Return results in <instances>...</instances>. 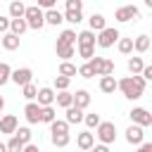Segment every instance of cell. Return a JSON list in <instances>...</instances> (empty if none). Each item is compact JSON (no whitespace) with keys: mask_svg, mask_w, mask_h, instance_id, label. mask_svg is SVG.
<instances>
[{"mask_svg":"<svg viewBox=\"0 0 152 152\" xmlns=\"http://www.w3.org/2000/svg\"><path fill=\"white\" fill-rule=\"evenodd\" d=\"M116 88L124 93V97H128V100H140L142 93H145V81H142V76L133 74V76H126V78L116 81Z\"/></svg>","mask_w":152,"mask_h":152,"instance_id":"1","label":"cell"},{"mask_svg":"<svg viewBox=\"0 0 152 152\" xmlns=\"http://www.w3.org/2000/svg\"><path fill=\"white\" fill-rule=\"evenodd\" d=\"M76 40H78V55L83 59H90L95 55V31H81L76 33Z\"/></svg>","mask_w":152,"mask_h":152,"instance_id":"2","label":"cell"},{"mask_svg":"<svg viewBox=\"0 0 152 152\" xmlns=\"http://www.w3.org/2000/svg\"><path fill=\"white\" fill-rule=\"evenodd\" d=\"M88 64H90V69H93L95 76H109V74H114V62L107 59V57H90Z\"/></svg>","mask_w":152,"mask_h":152,"instance_id":"3","label":"cell"},{"mask_svg":"<svg viewBox=\"0 0 152 152\" xmlns=\"http://www.w3.org/2000/svg\"><path fill=\"white\" fill-rule=\"evenodd\" d=\"M95 131H97L100 142H104V145H112L116 140V126H114V121H100L95 126Z\"/></svg>","mask_w":152,"mask_h":152,"instance_id":"4","label":"cell"},{"mask_svg":"<svg viewBox=\"0 0 152 152\" xmlns=\"http://www.w3.org/2000/svg\"><path fill=\"white\" fill-rule=\"evenodd\" d=\"M24 19H26L28 28H43V26H45V17H43V10H40L38 5L26 7V10H24Z\"/></svg>","mask_w":152,"mask_h":152,"instance_id":"5","label":"cell"},{"mask_svg":"<svg viewBox=\"0 0 152 152\" xmlns=\"http://www.w3.org/2000/svg\"><path fill=\"white\" fill-rule=\"evenodd\" d=\"M121 36H119V31L116 28H112V26H104L102 31H100V36L95 38V43L100 45V48H112L116 40H119Z\"/></svg>","mask_w":152,"mask_h":152,"instance_id":"6","label":"cell"},{"mask_svg":"<svg viewBox=\"0 0 152 152\" xmlns=\"http://www.w3.org/2000/svg\"><path fill=\"white\" fill-rule=\"evenodd\" d=\"M138 17H140V10H138L135 5H124V7H119V10L114 12V19L121 21V24L133 21V19H138Z\"/></svg>","mask_w":152,"mask_h":152,"instance_id":"7","label":"cell"},{"mask_svg":"<svg viewBox=\"0 0 152 152\" xmlns=\"http://www.w3.org/2000/svg\"><path fill=\"white\" fill-rule=\"evenodd\" d=\"M128 116H131V121H133V124H138V126H142V128L152 124V114H150L147 109H142V107L131 109V114H128Z\"/></svg>","mask_w":152,"mask_h":152,"instance_id":"8","label":"cell"},{"mask_svg":"<svg viewBox=\"0 0 152 152\" xmlns=\"http://www.w3.org/2000/svg\"><path fill=\"white\" fill-rule=\"evenodd\" d=\"M31 78H33V71H31L28 66L14 69V71L10 74V81H14L17 86H26V83H31Z\"/></svg>","mask_w":152,"mask_h":152,"instance_id":"9","label":"cell"},{"mask_svg":"<svg viewBox=\"0 0 152 152\" xmlns=\"http://www.w3.org/2000/svg\"><path fill=\"white\" fill-rule=\"evenodd\" d=\"M24 116L28 124H40V104L38 102H28L24 107Z\"/></svg>","mask_w":152,"mask_h":152,"instance_id":"10","label":"cell"},{"mask_svg":"<svg viewBox=\"0 0 152 152\" xmlns=\"http://www.w3.org/2000/svg\"><path fill=\"white\" fill-rule=\"evenodd\" d=\"M126 140H128L131 145H140V142L145 140V133H142V126H138V124H133V126H128V131H126Z\"/></svg>","mask_w":152,"mask_h":152,"instance_id":"11","label":"cell"},{"mask_svg":"<svg viewBox=\"0 0 152 152\" xmlns=\"http://www.w3.org/2000/svg\"><path fill=\"white\" fill-rule=\"evenodd\" d=\"M17 126H19V121H17L14 114H5V116H0V133H14Z\"/></svg>","mask_w":152,"mask_h":152,"instance_id":"12","label":"cell"},{"mask_svg":"<svg viewBox=\"0 0 152 152\" xmlns=\"http://www.w3.org/2000/svg\"><path fill=\"white\" fill-rule=\"evenodd\" d=\"M71 104H76L78 109H86V107L90 104V93H88V90H76V93H71Z\"/></svg>","mask_w":152,"mask_h":152,"instance_id":"13","label":"cell"},{"mask_svg":"<svg viewBox=\"0 0 152 152\" xmlns=\"http://www.w3.org/2000/svg\"><path fill=\"white\" fill-rule=\"evenodd\" d=\"M55 50H57V57H62V62L74 57V45H71V43H64V40H59V38H57Z\"/></svg>","mask_w":152,"mask_h":152,"instance_id":"14","label":"cell"},{"mask_svg":"<svg viewBox=\"0 0 152 152\" xmlns=\"http://www.w3.org/2000/svg\"><path fill=\"white\" fill-rule=\"evenodd\" d=\"M43 17H45V24H50V26H59L64 21V14L59 10H55V7H50L48 12H43Z\"/></svg>","mask_w":152,"mask_h":152,"instance_id":"15","label":"cell"},{"mask_svg":"<svg viewBox=\"0 0 152 152\" xmlns=\"http://www.w3.org/2000/svg\"><path fill=\"white\" fill-rule=\"evenodd\" d=\"M36 97H38V104H40V107H48V104L55 102V90H52V88H40V90L36 93Z\"/></svg>","mask_w":152,"mask_h":152,"instance_id":"16","label":"cell"},{"mask_svg":"<svg viewBox=\"0 0 152 152\" xmlns=\"http://www.w3.org/2000/svg\"><path fill=\"white\" fill-rule=\"evenodd\" d=\"M0 45H2L5 50H17V48H19V36H14L12 31H10V33H2V36H0Z\"/></svg>","mask_w":152,"mask_h":152,"instance_id":"17","label":"cell"},{"mask_svg":"<svg viewBox=\"0 0 152 152\" xmlns=\"http://www.w3.org/2000/svg\"><path fill=\"white\" fill-rule=\"evenodd\" d=\"M64 121H66V124H81V121H83V109H78L76 104H69Z\"/></svg>","mask_w":152,"mask_h":152,"instance_id":"18","label":"cell"},{"mask_svg":"<svg viewBox=\"0 0 152 152\" xmlns=\"http://www.w3.org/2000/svg\"><path fill=\"white\" fill-rule=\"evenodd\" d=\"M76 142H78V147H81V150H90V147L95 145V135H93L90 131H83V133H78Z\"/></svg>","mask_w":152,"mask_h":152,"instance_id":"19","label":"cell"},{"mask_svg":"<svg viewBox=\"0 0 152 152\" xmlns=\"http://www.w3.org/2000/svg\"><path fill=\"white\" fill-rule=\"evenodd\" d=\"M100 90L107 93V95L114 93V90H116V78H114L112 74H109V76H100Z\"/></svg>","mask_w":152,"mask_h":152,"instance_id":"20","label":"cell"},{"mask_svg":"<svg viewBox=\"0 0 152 152\" xmlns=\"http://www.w3.org/2000/svg\"><path fill=\"white\" fill-rule=\"evenodd\" d=\"M26 28H28V24H26L24 17H19V19H10V31H12L14 36H21Z\"/></svg>","mask_w":152,"mask_h":152,"instance_id":"21","label":"cell"},{"mask_svg":"<svg viewBox=\"0 0 152 152\" xmlns=\"http://www.w3.org/2000/svg\"><path fill=\"white\" fill-rule=\"evenodd\" d=\"M24 0H12L10 2V17L12 19H19V17H24Z\"/></svg>","mask_w":152,"mask_h":152,"instance_id":"22","label":"cell"},{"mask_svg":"<svg viewBox=\"0 0 152 152\" xmlns=\"http://www.w3.org/2000/svg\"><path fill=\"white\" fill-rule=\"evenodd\" d=\"M133 50H135V52H147V50H150V36H145V33L138 36V38L133 40Z\"/></svg>","mask_w":152,"mask_h":152,"instance_id":"23","label":"cell"},{"mask_svg":"<svg viewBox=\"0 0 152 152\" xmlns=\"http://www.w3.org/2000/svg\"><path fill=\"white\" fill-rule=\"evenodd\" d=\"M88 24H90V31H102V28L107 26V21H104V17H102V14H90Z\"/></svg>","mask_w":152,"mask_h":152,"instance_id":"24","label":"cell"},{"mask_svg":"<svg viewBox=\"0 0 152 152\" xmlns=\"http://www.w3.org/2000/svg\"><path fill=\"white\" fill-rule=\"evenodd\" d=\"M55 119H57V114H55L52 104H48V107H40V121H43V124H52Z\"/></svg>","mask_w":152,"mask_h":152,"instance_id":"25","label":"cell"},{"mask_svg":"<svg viewBox=\"0 0 152 152\" xmlns=\"http://www.w3.org/2000/svg\"><path fill=\"white\" fill-rule=\"evenodd\" d=\"M64 21H69V24H81V21H83V12L66 10V12H64Z\"/></svg>","mask_w":152,"mask_h":152,"instance_id":"26","label":"cell"},{"mask_svg":"<svg viewBox=\"0 0 152 152\" xmlns=\"http://www.w3.org/2000/svg\"><path fill=\"white\" fill-rule=\"evenodd\" d=\"M59 74H62V76H69V78L76 76V64H71L69 59H64V62L59 64Z\"/></svg>","mask_w":152,"mask_h":152,"instance_id":"27","label":"cell"},{"mask_svg":"<svg viewBox=\"0 0 152 152\" xmlns=\"http://www.w3.org/2000/svg\"><path fill=\"white\" fill-rule=\"evenodd\" d=\"M55 100H57V104H59V107H64V109H66V107L71 104V93H69V90H59V95H55Z\"/></svg>","mask_w":152,"mask_h":152,"instance_id":"28","label":"cell"},{"mask_svg":"<svg viewBox=\"0 0 152 152\" xmlns=\"http://www.w3.org/2000/svg\"><path fill=\"white\" fill-rule=\"evenodd\" d=\"M14 135L26 145V142H31V128H26V126H17V131H14Z\"/></svg>","mask_w":152,"mask_h":152,"instance_id":"29","label":"cell"},{"mask_svg":"<svg viewBox=\"0 0 152 152\" xmlns=\"http://www.w3.org/2000/svg\"><path fill=\"white\" fill-rule=\"evenodd\" d=\"M52 145L55 147H66L69 145V133H52Z\"/></svg>","mask_w":152,"mask_h":152,"instance_id":"30","label":"cell"},{"mask_svg":"<svg viewBox=\"0 0 152 152\" xmlns=\"http://www.w3.org/2000/svg\"><path fill=\"white\" fill-rule=\"evenodd\" d=\"M119 52L121 55L133 52V38H119Z\"/></svg>","mask_w":152,"mask_h":152,"instance_id":"31","label":"cell"},{"mask_svg":"<svg viewBox=\"0 0 152 152\" xmlns=\"http://www.w3.org/2000/svg\"><path fill=\"white\" fill-rule=\"evenodd\" d=\"M142 66H145V62H142L140 57H131V59H128V71H131V74H140Z\"/></svg>","mask_w":152,"mask_h":152,"instance_id":"32","label":"cell"},{"mask_svg":"<svg viewBox=\"0 0 152 152\" xmlns=\"http://www.w3.org/2000/svg\"><path fill=\"white\" fill-rule=\"evenodd\" d=\"M50 133H69V124L66 121H52L50 124Z\"/></svg>","mask_w":152,"mask_h":152,"instance_id":"33","label":"cell"},{"mask_svg":"<svg viewBox=\"0 0 152 152\" xmlns=\"http://www.w3.org/2000/svg\"><path fill=\"white\" fill-rule=\"evenodd\" d=\"M10 74H12L10 64H7V62H0V86H5V83L10 81Z\"/></svg>","mask_w":152,"mask_h":152,"instance_id":"34","label":"cell"},{"mask_svg":"<svg viewBox=\"0 0 152 152\" xmlns=\"http://www.w3.org/2000/svg\"><path fill=\"white\" fill-rule=\"evenodd\" d=\"M69 83H71V78H69V76H62V74H59V76H55V88H57V90H66V88H69Z\"/></svg>","mask_w":152,"mask_h":152,"instance_id":"35","label":"cell"},{"mask_svg":"<svg viewBox=\"0 0 152 152\" xmlns=\"http://www.w3.org/2000/svg\"><path fill=\"white\" fill-rule=\"evenodd\" d=\"M21 147H24V142H21L17 135H12L10 142H7V152H21Z\"/></svg>","mask_w":152,"mask_h":152,"instance_id":"36","label":"cell"},{"mask_svg":"<svg viewBox=\"0 0 152 152\" xmlns=\"http://www.w3.org/2000/svg\"><path fill=\"white\" fill-rule=\"evenodd\" d=\"M76 74H78L81 78H93V76H95L93 69H90V64H81V66H76Z\"/></svg>","mask_w":152,"mask_h":152,"instance_id":"37","label":"cell"},{"mask_svg":"<svg viewBox=\"0 0 152 152\" xmlns=\"http://www.w3.org/2000/svg\"><path fill=\"white\" fill-rule=\"evenodd\" d=\"M21 93H24V97H26V100H33V97H36V93H38V88H36L33 83H26V86H21Z\"/></svg>","mask_w":152,"mask_h":152,"instance_id":"38","label":"cell"},{"mask_svg":"<svg viewBox=\"0 0 152 152\" xmlns=\"http://www.w3.org/2000/svg\"><path fill=\"white\" fill-rule=\"evenodd\" d=\"M83 121H86V126H88V128H95L102 119H100V114H83Z\"/></svg>","mask_w":152,"mask_h":152,"instance_id":"39","label":"cell"},{"mask_svg":"<svg viewBox=\"0 0 152 152\" xmlns=\"http://www.w3.org/2000/svg\"><path fill=\"white\" fill-rule=\"evenodd\" d=\"M59 40H64V43H76V31H71V28H66V31H62L59 33Z\"/></svg>","mask_w":152,"mask_h":152,"instance_id":"40","label":"cell"},{"mask_svg":"<svg viewBox=\"0 0 152 152\" xmlns=\"http://www.w3.org/2000/svg\"><path fill=\"white\" fill-rule=\"evenodd\" d=\"M66 10H76V12H81V10H83V0H66Z\"/></svg>","mask_w":152,"mask_h":152,"instance_id":"41","label":"cell"},{"mask_svg":"<svg viewBox=\"0 0 152 152\" xmlns=\"http://www.w3.org/2000/svg\"><path fill=\"white\" fill-rule=\"evenodd\" d=\"M140 74H142V81H152V66H150V64H145V66L140 69Z\"/></svg>","mask_w":152,"mask_h":152,"instance_id":"42","label":"cell"},{"mask_svg":"<svg viewBox=\"0 0 152 152\" xmlns=\"http://www.w3.org/2000/svg\"><path fill=\"white\" fill-rule=\"evenodd\" d=\"M7 31H10V19L0 14V33H7Z\"/></svg>","mask_w":152,"mask_h":152,"instance_id":"43","label":"cell"},{"mask_svg":"<svg viewBox=\"0 0 152 152\" xmlns=\"http://www.w3.org/2000/svg\"><path fill=\"white\" fill-rule=\"evenodd\" d=\"M55 5H57V0H38V7H40V10H43V7L50 10V7H55Z\"/></svg>","mask_w":152,"mask_h":152,"instance_id":"44","label":"cell"},{"mask_svg":"<svg viewBox=\"0 0 152 152\" xmlns=\"http://www.w3.org/2000/svg\"><path fill=\"white\" fill-rule=\"evenodd\" d=\"M90 152H109V147H107L104 142H100V145H93V147H90Z\"/></svg>","mask_w":152,"mask_h":152,"instance_id":"45","label":"cell"},{"mask_svg":"<svg viewBox=\"0 0 152 152\" xmlns=\"http://www.w3.org/2000/svg\"><path fill=\"white\" fill-rule=\"evenodd\" d=\"M21 152H40V150H38V145H31V142H26V145L21 147Z\"/></svg>","mask_w":152,"mask_h":152,"instance_id":"46","label":"cell"},{"mask_svg":"<svg viewBox=\"0 0 152 152\" xmlns=\"http://www.w3.org/2000/svg\"><path fill=\"white\" fill-rule=\"evenodd\" d=\"M138 152H152V142H140L138 145Z\"/></svg>","mask_w":152,"mask_h":152,"instance_id":"47","label":"cell"},{"mask_svg":"<svg viewBox=\"0 0 152 152\" xmlns=\"http://www.w3.org/2000/svg\"><path fill=\"white\" fill-rule=\"evenodd\" d=\"M0 152H7V145L5 142H0Z\"/></svg>","mask_w":152,"mask_h":152,"instance_id":"48","label":"cell"},{"mask_svg":"<svg viewBox=\"0 0 152 152\" xmlns=\"http://www.w3.org/2000/svg\"><path fill=\"white\" fill-rule=\"evenodd\" d=\"M2 107H5V100H2V95H0V112H2Z\"/></svg>","mask_w":152,"mask_h":152,"instance_id":"49","label":"cell"},{"mask_svg":"<svg viewBox=\"0 0 152 152\" xmlns=\"http://www.w3.org/2000/svg\"><path fill=\"white\" fill-rule=\"evenodd\" d=\"M142 2H145V5H147V7H152V0H142Z\"/></svg>","mask_w":152,"mask_h":152,"instance_id":"50","label":"cell"}]
</instances>
